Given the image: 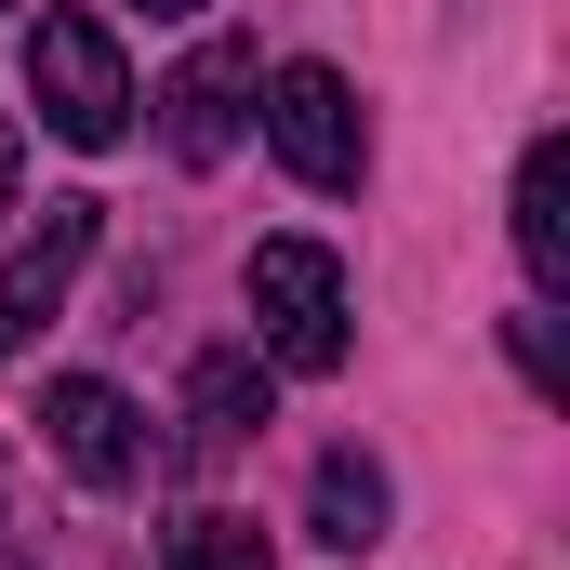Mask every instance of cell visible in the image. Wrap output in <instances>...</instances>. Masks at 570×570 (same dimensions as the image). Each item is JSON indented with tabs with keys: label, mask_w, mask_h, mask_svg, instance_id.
Returning <instances> with one entry per match:
<instances>
[{
	"label": "cell",
	"mask_w": 570,
	"mask_h": 570,
	"mask_svg": "<svg viewBox=\"0 0 570 570\" xmlns=\"http://www.w3.org/2000/svg\"><path fill=\"white\" fill-rule=\"evenodd\" d=\"M305 504H318V544L358 558V544H385V504H399V491H385L372 451H318V491H305Z\"/></svg>",
	"instance_id": "9c48e42d"
},
{
	"label": "cell",
	"mask_w": 570,
	"mask_h": 570,
	"mask_svg": "<svg viewBox=\"0 0 570 570\" xmlns=\"http://www.w3.org/2000/svg\"><path fill=\"white\" fill-rule=\"evenodd\" d=\"M40 438H53V464H67L80 491H134L146 478V412L120 399V385H94V372L40 385Z\"/></svg>",
	"instance_id": "277c9868"
},
{
	"label": "cell",
	"mask_w": 570,
	"mask_h": 570,
	"mask_svg": "<svg viewBox=\"0 0 570 570\" xmlns=\"http://www.w3.org/2000/svg\"><path fill=\"white\" fill-rule=\"evenodd\" d=\"M518 266H531V292H570V146L531 134V159H518Z\"/></svg>",
	"instance_id": "ba28073f"
},
{
	"label": "cell",
	"mask_w": 570,
	"mask_h": 570,
	"mask_svg": "<svg viewBox=\"0 0 570 570\" xmlns=\"http://www.w3.org/2000/svg\"><path fill=\"white\" fill-rule=\"evenodd\" d=\"M451 13H478V0H451Z\"/></svg>",
	"instance_id": "5bb4252c"
},
{
	"label": "cell",
	"mask_w": 570,
	"mask_h": 570,
	"mask_svg": "<svg viewBox=\"0 0 570 570\" xmlns=\"http://www.w3.org/2000/svg\"><path fill=\"white\" fill-rule=\"evenodd\" d=\"M159 570H266V531H253V518H186Z\"/></svg>",
	"instance_id": "30bf717a"
},
{
	"label": "cell",
	"mask_w": 570,
	"mask_h": 570,
	"mask_svg": "<svg viewBox=\"0 0 570 570\" xmlns=\"http://www.w3.org/2000/svg\"><path fill=\"white\" fill-rule=\"evenodd\" d=\"M134 13H199V0H134Z\"/></svg>",
	"instance_id": "4fadbf2b"
},
{
	"label": "cell",
	"mask_w": 570,
	"mask_h": 570,
	"mask_svg": "<svg viewBox=\"0 0 570 570\" xmlns=\"http://www.w3.org/2000/svg\"><path fill=\"white\" fill-rule=\"evenodd\" d=\"M239 120H253V40H199V53L159 80V146H173L186 173H213V159L239 146Z\"/></svg>",
	"instance_id": "5b68a950"
},
{
	"label": "cell",
	"mask_w": 570,
	"mask_h": 570,
	"mask_svg": "<svg viewBox=\"0 0 570 570\" xmlns=\"http://www.w3.org/2000/svg\"><path fill=\"white\" fill-rule=\"evenodd\" d=\"M518 372H531V385H544V399H558V332H544V305H531V318H518Z\"/></svg>",
	"instance_id": "8fae6325"
},
{
	"label": "cell",
	"mask_w": 570,
	"mask_h": 570,
	"mask_svg": "<svg viewBox=\"0 0 570 570\" xmlns=\"http://www.w3.org/2000/svg\"><path fill=\"white\" fill-rule=\"evenodd\" d=\"M253 425H266V358H253V345H213V358L186 372V464H226Z\"/></svg>",
	"instance_id": "52a82bcc"
},
{
	"label": "cell",
	"mask_w": 570,
	"mask_h": 570,
	"mask_svg": "<svg viewBox=\"0 0 570 570\" xmlns=\"http://www.w3.org/2000/svg\"><path fill=\"white\" fill-rule=\"evenodd\" d=\"M27 94L67 146H120L134 134V67L107 40V13H40L27 27Z\"/></svg>",
	"instance_id": "7a4b0ae2"
},
{
	"label": "cell",
	"mask_w": 570,
	"mask_h": 570,
	"mask_svg": "<svg viewBox=\"0 0 570 570\" xmlns=\"http://www.w3.org/2000/svg\"><path fill=\"white\" fill-rule=\"evenodd\" d=\"M80 266H94V199H53V213L0 253V358H13V345L67 305V279H80Z\"/></svg>",
	"instance_id": "8992f818"
},
{
	"label": "cell",
	"mask_w": 570,
	"mask_h": 570,
	"mask_svg": "<svg viewBox=\"0 0 570 570\" xmlns=\"http://www.w3.org/2000/svg\"><path fill=\"white\" fill-rule=\"evenodd\" d=\"M253 120H266V146H279V173H292V186H318V199H345V186L372 173V120H358L345 67H279Z\"/></svg>",
	"instance_id": "3957f363"
},
{
	"label": "cell",
	"mask_w": 570,
	"mask_h": 570,
	"mask_svg": "<svg viewBox=\"0 0 570 570\" xmlns=\"http://www.w3.org/2000/svg\"><path fill=\"white\" fill-rule=\"evenodd\" d=\"M253 332H266V372H345L358 345V292L318 239H266L253 253Z\"/></svg>",
	"instance_id": "6da1fadb"
},
{
	"label": "cell",
	"mask_w": 570,
	"mask_h": 570,
	"mask_svg": "<svg viewBox=\"0 0 570 570\" xmlns=\"http://www.w3.org/2000/svg\"><path fill=\"white\" fill-rule=\"evenodd\" d=\"M13 186H27V134L0 120V213H13Z\"/></svg>",
	"instance_id": "7c38bea8"
}]
</instances>
